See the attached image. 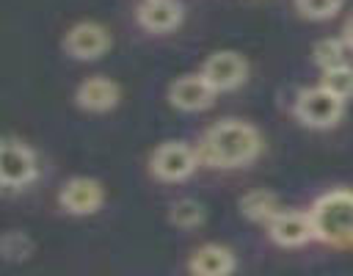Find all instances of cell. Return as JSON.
Returning a JSON list of instances; mask_svg holds the SVG:
<instances>
[{
  "instance_id": "cell-2",
  "label": "cell",
  "mask_w": 353,
  "mask_h": 276,
  "mask_svg": "<svg viewBox=\"0 0 353 276\" xmlns=\"http://www.w3.org/2000/svg\"><path fill=\"white\" fill-rule=\"evenodd\" d=\"M312 229L314 240H323L328 246H353V190L350 188H334L323 193L312 210Z\"/></svg>"
},
{
  "instance_id": "cell-8",
  "label": "cell",
  "mask_w": 353,
  "mask_h": 276,
  "mask_svg": "<svg viewBox=\"0 0 353 276\" xmlns=\"http://www.w3.org/2000/svg\"><path fill=\"white\" fill-rule=\"evenodd\" d=\"M58 204L69 215H91L105 204V188L94 177H72L61 185Z\"/></svg>"
},
{
  "instance_id": "cell-18",
  "label": "cell",
  "mask_w": 353,
  "mask_h": 276,
  "mask_svg": "<svg viewBox=\"0 0 353 276\" xmlns=\"http://www.w3.org/2000/svg\"><path fill=\"white\" fill-rule=\"evenodd\" d=\"M342 3L345 0H295V8L301 17L320 22V19H331L342 8Z\"/></svg>"
},
{
  "instance_id": "cell-13",
  "label": "cell",
  "mask_w": 353,
  "mask_h": 276,
  "mask_svg": "<svg viewBox=\"0 0 353 276\" xmlns=\"http://www.w3.org/2000/svg\"><path fill=\"white\" fill-rule=\"evenodd\" d=\"M234 268H237L234 251L221 243H204L188 259L190 276H232Z\"/></svg>"
},
{
  "instance_id": "cell-1",
  "label": "cell",
  "mask_w": 353,
  "mask_h": 276,
  "mask_svg": "<svg viewBox=\"0 0 353 276\" xmlns=\"http://www.w3.org/2000/svg\"><path fill=\"white\" fill-rule=\"evenodd\" d=\"M262 152L259 130L245 119H221L210 124L196 146L199 163L212 168H243Z\"/></svg>"
},
{
  "instance_id": "cell-16",
  "label": "cell",
  "mask_w": 353,
  "mask_h": 276,
  "mask_svg": "<svg viewBox=\"0 0 353 276\" xmlns=\"http://www.w3.org/2000/svg\"><path fill=\"white\" fill-rule=\"evenodd\" d=\"M168 221L179 229H196L204 224V207L196 199H176L168 210Z\"/></svg>"
},
{
  "instance_id": "cell-11",
  "label": "cell",
  "mask_w": 353,
  "mask_h": 276,
  "mask_svg": "<svg viewBox=\"0 0 353 276\" xmlns=\"http://www.w3.org/2000/svg\"><path fill=\"white\" fill-rule=\"evenodd\" d=\"M119 99H121V86L105 75H91L74 88L77 108L88 113H108L119 105Z\"/></svg>"
},
{
  "instance_id": "cell-9",
  "label": "cell",
  "mask_w": 353,
  "mask_h": 276,
  "mask_svg": "<svg viewBox=\"0 0 353 276\" xmlns=\"http://www.w3.org/2000/svg\"><path fill=\"white\" fill-rule=\"evenodd\" d=\"M215 88L207 83V77L201 72H190V75H179L171 86H168V102L176 110L185 113H199L207 110L215 102Z\"/></svg>"
},
{
  "instance_id": "cell-6",
  "label": "cell",
  "mask_w": 353,
  "mask_h": 276,
  "mask_svg": "<svg viewBox=\"0 0 353 276\" xmlns=\"http://www.w3.org/2000/svg\"><path fill=\"white\" fill-rule=\"evenodd\" d=\"M201 75L207 83L221 94V91H234L245 83L248 77V61L237 50H215L204 58Z\"/></svg>"
},
{
  "instance_id": "cell-20",
  "label": "cell",
  "mask_w": 353,
  "mask_h": 276,
  "mask_svg": "<svg viewBox=\"0 0 353 276\" xmlns=\"http://www.w3.org/2000/svg\"><path fill=\"white\" fill-rule=\"evenodd\" d=\"M339 39L347 44V50H353V14L345 19V25H342V33H339Z\"/></svg>"
},
{
  "instance_id": "cell-17",
  "label": "cell",
  "mask_w": 353,
  "mask_h": 276,
  "mask_svg": "<svg viewBox=\"0 0 353 276\" xmlns=\"http://www.w3.org/2000/svg\"><path fill=\"white\" fill-rule=\"evenodd\" d=\"M320 86L328 88L334 97H339L342 102H347L353 97V66H339V69H331V72H323L320 77Z\"/></svg>"
},
{
  "instance_id": "cell-12",
  "label": "cell",
  "mask_w": 353,
  "mask_h": 276,
  "mask_svg": "<svg viewBox=\"0 0 353 276\" xmlns=\"http://www.w3.org/2000/svg\"><path fill=\"white\" fill-rule=\"evenodd\" d=\"M185 8L179 0H141L135 8V19L149 33H171L182 25Z\"/></svg>"
},
{
  "instance_id": "cell-5",
  "label": "cell",
  "mask_w": 353,
  "mask_h": 276,
  "mask_svg": "<svg viewBox=\"0 0 353 276\" xmlns=\"http://www.w3.org/2000/svg\"><path fill=\"white\" fill-rule=\"evenodd\" d=\"M39 177L36 152L19 138H0V185L3 188H25Z\"/></svg>"
},
{
  "instance_id": "cell-15",
  "label": "cell",
  "mask_w": 353,
  "mask_h": 276,
  "mask_svg": "<svg viewBox=\"0 0 353 276\" xmlns=\"http://www.w3.org/2000/svg\"><path fill=\"white\" fill-rule=\"evenodd\" d=\"M312 58L314 63L323 69V72H331V69H339V66H347V44L339 39V36H328V39H320L312 50Z\"/></svg>"
},
{
  "instance_id": "cell-19",
  "label": "cell",
  "mask_w": 353,
  "mask_h": 276,
  "mask_svg": "<svg viewBox=\"0 0 353 276\" xmlns=\"http://www.w3.org/2000/svg\"><path fill=\"white\" fill-rule=\"evenodd\" d=\"M33 251V243L25 232H6L0 237V254L6 259H28Z\"/></svg>"
},
{
  "instance_id": "cell-10",
  "label": "cell",
  "mask_w": 353,
  "mask_h": 276,
  "mask_svg": "<svg viewBox=\"0 0 353 276\" xmlns=\"http://www.w3.org/2000/svg\"><path fill=\"white\" fill-rule=\"evenodd\" d=\"M268 235L276 246H284V248H298L314 240L312 218L309 213H301V210H279L268 224Z\"/></svg>"
},
{
  "instance_id": "cell-14",
  "label": "cell",
  "mask_w": 353,
  "mask_h": 276,
  "mask_svg": "<svg viewBox=\"0 0 353 276\" xmlns=\"http://www.w3.org/2000/svg\"><path fill=\"white\" fill-rule=\"evenodd\" d=\"M279 199L273 190H265V188H254L248 193L240 196V213L248 218V221H256V224H270V218L279 213Z\"/></svg>"
},
{
  "instance_id": "cell-4",
  "label": "cell",
  "mask_w": 353,
  "mask_h": 276,
  "mask_svg": "<svg viewBox=\"0 0 353 276\" xmlns=\"http://www.w3.org/2000/svg\"><path fill=\"white\" fill-rule=\"evenodd\" d=\"M199 168L196 146L188 141H163L149 155V171L160 182H182Z\"/></svg>"
},
{
  "instance_id": "cell-3",
  "label": "cell",
  "mask_w": 353,
  "mask_h": 276,
  "mask_svg": "<svg viewBox=\"0 0 353 276\" xmlns=\"http://www.w3.org/2000/svg\"><path fill=\"white\" fill-rule=\"evenodd\" d=\"M292 110H295V119L301 124H306L312 130H328L342 119L345 102L317 83V86H309V88L298 91Z\"/></svg>"
},
{
  "instance_id": "cell-7",
  "label": "cell",
  "mask_w": 353,
  "mask_h": 276,
  "mask_svg": "<svg viewBox=\"0 0 353 276\" xmlns=\"http://www.w3.org/2000/svg\"><path fill=\"white\" fill-rule=\"evenodd\" d=\"M110 50V33L99 22H74L63 33V52L74 61H97Z\"/></svg>"
}]
</instances>
